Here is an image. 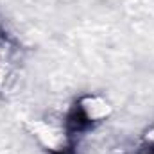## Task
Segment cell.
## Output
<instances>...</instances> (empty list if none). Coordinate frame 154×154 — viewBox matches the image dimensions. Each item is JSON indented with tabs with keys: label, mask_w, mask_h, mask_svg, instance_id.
<instances>
[{
	"label": "cell",
	"mask_w": 154,
	"mask_h": 154,
	"mask_svg": "<svg viewBox=\"0 0 154 154\" xmlns=\"http://www.w3.org/2000/svg\"><path fill=\"white\" fill-rule=\"evenodd\" d=\"M106 116V104L93 97H81L66 111L63 120V134L77 140L79 136L95 129V125Z\"/></svg>",
	"instance_id": "obj_1"
},
{
	"label": "cell",
	"mask_w": 154,
	"mask_h": 154,
	"mask_svg": "<svg viewBox=\"0 0 154 154\" xmlns=\"http://www.w3.org/2000/svg\"><path fill=\"white\" fill-rule=\"evenodd\" d=\"M47 152L48 154H77V140L65 136L59 145L47 147Z\"/></svg>",
	"instance_id": "obj_2"
}]
</instances>
